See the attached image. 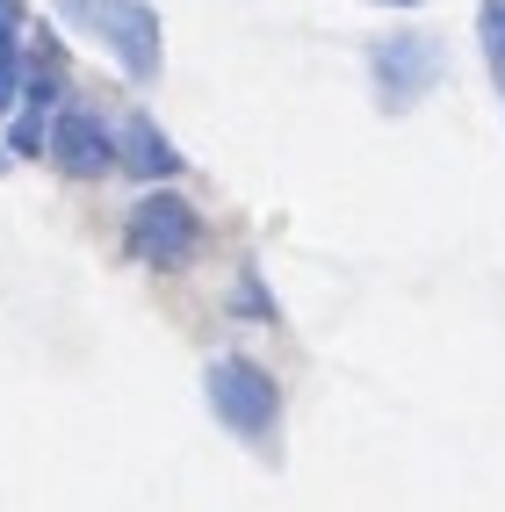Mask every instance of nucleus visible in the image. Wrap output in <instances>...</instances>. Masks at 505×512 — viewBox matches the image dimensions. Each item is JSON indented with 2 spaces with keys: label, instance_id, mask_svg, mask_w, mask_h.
I'll return each mask as SVG.
<instances>
[{
  "label": "nucleus",
  "instance_id": "f257e3e1",
  "mask_svg": "<svg viewBox=\"0 0 505 512\" xmlns=\"http://www.w3.org/2000/svg\"><path fill=\"white\" fill-rule=\"evenodd\" d=\"M65 29H80L109 51L130 80H159L166 73V37H159V8L152 0H51Z\"/></svg>",
  "mask_w": 505,
  "mask_h": 512
},
{
  "label": "nucleus",
  "instance_id": "f03ea898",
  "mask_svg": "<svg viewBox=\"0 0 505 512\" xmlns=\"http://www.w3.org/2000/svg\"><path fill=\"white\" fill-rule=\"evenodd\" d=\"M202 390H210V412L224 419L231 440H246V448H275V426H282V390L275 375L246 354H217L202 368Z\"/></svg>",
  "mask_w": 505,
  "mask_h": 512
},
{
  "label": "nucleus",
  "instance_id": "7ed1b4c3",
  "mask_svg": "<svg viewBox=\"0 0 505 512\" xmlns=\"http://www.w3.org/2000/svg\"><path fill=\"white\" fill-rule=\"evenodd\" d=\"M123 246L138 253L145 267H159V275H174V267H188L202 253V217L195 202L181 188H152L138 195V210L123 217Z\"/></svg>",
  "mask_w": 505,
  "mask_h": 512
},
{
  "label": "nucleus",
  "instance_id": "20e7f679",
  "mask_svg": "<svg viewBox=\"0 0 505 512\" xmlns=\"http://www.w3.org/2000/svg\"><path fill=\"white\" fill-rule=\"evenodd\" d=\"M441 73H448L441 37H419V29H404V37L368 44V87H376L383 109H412L419 94L441 87Z\"/></svg>",
  "mask_w": 505,
  "mask_h": 512
},
{
  "label": "nucleus",
  "instance_id": "39448f33",
  "mask_svg": "<svg viewBox=\"0 0 505 512\" xmlns=\"http://www.w3.org/2000/svg\"><path fill=\"white\" fill-rule=\"evenodd\" d=\"M51 166L65 181H101V174H116L123 152H116V130L101 123L87 101H58L51 109Z\"/></svg>",
  "mask_w": 505,
  "mask_h": 512
},
{
  "label": "nucleus",
  "instance_id": "423d86ee",
  "mask_svg": "<svg viewBox=\"0 0 505 512\" xmlns=\"http://www.w3.org/2000/svg\"><path fill=\"white\" fill-rule=\"evenodd\" d=\"M116 152H123V174H130V181H174V174H188L181 145H166V130H159L145 109L116 123Z\"/></svg>",
  "mask_w": 505,
  "mask_h": 512
},
{
  "label": "nucleus",
  "instance_id": "0eeeda50",
  "mask_svg": "<svg viewBox=\"0 0 505 512\" xmlns=\"http://www.w3.org/2000/svg\"><path fill=\"white\" fill-rule=\"evenodd\" d=\"M8 152L15 159H51V116L37 109V101H22V109L8 116Z\"/></svg>",
  "mask_w": 505,
  "mask_h": 512
},
{
  "label": "nucleus",
  "instance_id": "6e6552de",
  "mask_svg": "<svg viewBox=\"0 0 505 512\" xmlns=\"http://www.w3.org/2000/svg\"><path fill=\"white\" fill-rule=\"evenodd\" d=\"M477 37H484V65H491V80L505 87V0H484V8H477Z\"/></svg>",
  "mask_w": 505,
  "mask_h": 512
},
{
  "label": "nucleus",
  "instance_id": "1a4fd4ad",
  "mask_svg": "<svg viewBox=\"0 0 505 512\" xmlns=\"http://www.w3.org/2000/svg\"><path fill=\"white\" fill-rule=\"evenodd\" d=\"M22 73H29V101H37V109H51V101H58V87H65V73H58L51 44H37V51H29V65H22Z\"/></svg>",
  "mask_w": 505,
  "mask_h": 512
},
{
  "label": "nucleus",
  "instance_id": "9d476101",
  "mask_svg": "<svg viewBox=\"0 0 505 512\" xmlns=\"http://www.w3.org/2000/svg\"><path fill=\"white\" fill-rule=\"evenodd\" d=\"M231 311H239V318H275V303H267V282L253 275V267L239 275V303H231Z\"/></svg>",
  "mask_w": 505,
  "mask_h": 512
},
{
  "label": "nucleus",
  "instance_id": "9b49d317",
  "mask_svg": "<svg viewBox=\"0 0 505 512\" xmlns=\"http://www.w3.org/2000/svg\"><path fill=\"white\" fill-rule=\"evenodd\" d=\"M383 8H426V0H383Z\"/></svg>",
  "mask_w": 505,
  "mask_h": 512
},
{
  "label": "nucleus",
  "instance_id": "f8f14e48",
  "mask_svg": "<svg viewBox=\"0 0 505 512\" xmlns=\"http://www.w3.org/2000/svg\"><path fill=\"white\" fill-rule=\"evenodd\" d=\"M8 159H15V152H8V145H0V166H8Z\"/></svg>",
  "mask_w": 505,
  "mask_h": 512
}]
</instances>
